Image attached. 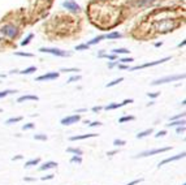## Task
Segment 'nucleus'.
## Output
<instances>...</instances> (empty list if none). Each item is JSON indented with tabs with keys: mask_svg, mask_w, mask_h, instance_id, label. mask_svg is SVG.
Here are the masks:
<instances>
[{
	"mask_svg": "<svg viewBox=\"0 0 186 185\" xmlns=\"http://www.w3.org/2000/svg\"><path fill=\"white\" fill-rule=\"evenodd\" d=\"M176 28H177V22L170 18H163V20H157L155 22V29L159 33H168Z\"/></svg>",
	"mask_w": 186,
	"mask_h": 185,
	"instance_id": "1",
	"label": "nucleus"
},
{
	"mask_svg": "<svg viewBox=\"0 0 186 185\" xmlns=\"http://www.w3.org/2000/svg\"><path fill=\"white\" fill-rule=\"evenodd\" d=\"M0 30L3 31L4 36L8 38V39H14L20 33L18 28H17L16 25H13V23H5V25L0 29Z\"/></svg>",
	"mask_w": 186,
	"mask_h": 185,
	"instance_id": "2",
	"label": "nucleus"
},
{
	"mask_svg": "<svg viewBox=\"0 0 186 185\" xmlns=\"http://www.w3.org/2000/svg\"><path fill=\"white\" fill-rule=\"evenodd\" d=\"M39 51L44 52V54L55 55V56H59V57H69L72 55L68 51H64V50H60V48H53V47H40Z\"/></svg>",
	"mask_w": 186,
	"mask_h": 185,
	"instance_id": "3",
	"label": "nucleus"
},
{
	"mask_svg": "<svg viewBox=\"0 0 186 185\" xmlns=\"http://www.w3.org/2000/svg\"><path fill=\"white\" fill-rule=\"evenodd\" d=\"M185 78V74H172V76H165V77H161L159 80H155L152 82V85H163V83H168V82H174V81H180Z\"/></svg>",
	"mask_w": 186,
	"mask_h": 185,
	"instance_id": "4",
	"label": "nucleus"
},
{
	"mask_svg": "<svg viewBox=\"0 0 186 185\" xmlns=\"http://www.w3.org/2000/svg\"><path fill=\"white\" fill-rule=\"evenodd\" d=\"M170 146H167V147H160V149H151V150H146V151H142L139 153L138 155H135L134 158L138 159V158H146V156H151V155H156V154H161L165 153V151H169L170 150Z\"/></svg>",
	"mask_w": 186,
	"mask_h": 185,
	"instance_id": "5",
	"label": "nucleus"
},
{
	"mask_svg": "<svg viewBox=\"0 0 186 185\" xmlns=\"http://www.w3.org/2000/svg\"><path fill=\"white\" fill-rule=\"evenodd\" d=\"M170 60L169 56L167 57H163L160 60H156V61H151V63H146V64H142V65H137V67H133V68H129V72H133V70H138V69H143V68H148V67H155V65H159L161 63H165Z\"/></svg>",
	"mask_w": 186,
	"mask_h": 185,
	"instance_id": "6",
	"label": "nucleus"
},
{
	"mask_svg": "<svg viewBox=\"0 0 186 185\" xmlns=\"http://www.w3.org/2000/svg\"><path fill=\"white\" fill-rule=\"evenodd\" d=\"M63 7L72 13H79L81 12V7H79L74 0H65V1L63 3Z\"/></svg>",
	"mask_w": 186,
	"mask_h": 185,
	"instance_id": "7",
	"label": "nucleus"
},
{
	"mask_svg": "<svg viewBox=\"0 0 186 185\" xmlns=\"http://www.w3.org/2000/svg\"><path fill=\"white\" fill-rule=\"evenodd\" d=\"M81 120V116L78 113L77 115H70V116H65L61 119V125H72V124H76Z\"/></svg>",
	"mask_w": 186,
	"mask_h": 185,
	"instance_id": "8",
	"label": "nucleus"
},
{
	"mask_svg": "<svg viewBox=\"0 0 186 185\" xmlns=\"http://www.w3.org/2000/svg\"><path fill=\"white\" fill-rule=\"evenodd\" d=\"M59 76H60V73L59 72H48V73H46V74H43V76H39V77L37 78V81L38 82H42V81H52V80L59 78Z\"/></svg>",
	"mask_w": 186,
	"mask_h": 185,
	"instance_id": "9",
	"label": "nucleus"
},
{
	"mask_svg": "<svg viewBox=\"0 0 186 185\" xmlns=\"http://www.w3.org/2000/svg\"><path fill=\"white\" fill-rule=\"evenodd\" d=\"M185 151H182L181 154H177V155H174V156H169V158H167V159H164V160H161L159 163V166L157 167H161V166H164V164H167V163H170V162H174V160H180V159H183L185 158Z\"/></svg>",
	"mask_w": 186,
	"mask_h": 185,
	"instance_id": "10",
	"label": "nucleus"
},
{
	"mask_svg": "<svg viewBox=\"0 0 186 185\" xmlns=\"http://www.w3.org/2000/svg\"><path fill=\"white\" fill-rule=\"evenodd\" d=\"M128 103H133V99H125V100L121 102V103H111V104H107L105 107H103V108L107 109V111H111V109L120 108V107L125 106V104H128Z\"/></svg>",
	"mask_w": 186,
	"mask_h": 185,
	"instance_id": "11",
	"label": "nucleus"
},
{
	"mask_svg": "<svg viewBox=\"0 0 186 185\" xmlns=\"http://www.w3.org/2000/svg\"><path fill=\"white\" fill-rule=\"evenodd\" d=\"M98 133H90V134H81V135H72L69 140L70 141H79V140H86V138H91V137H96Z\"/></svg>",
	"mask_w": 186,
	"mask_h": 185,
	"instance_id": "12",
	"label": "nucleus"
},
{
	"mask_svg": "<svg viewBox=\"0 0 186 185\" xmlns=\"http://www.w3.org/2000/svg\"><path fill=\"white\" fill-rule=\"evenodd\" d=\"M57 167V163L56 162H46L44 164L39 167V171H47V169H51V168H56Z\"/></svg>",
	"mask_w": 186,
	"mask_h": 185,
	"instance_id": "13",
	"label": "nucleus"
},
{
	"mask_svg": "<svg viewBox=\"0 0 186 185\" xmlns=\"http://www.w3.org/2000/svg\"><path fill=\"white\" fill-rule=\"evenodd\" d=\"M38 96L37 95H30V94H27V95H22V96H20L18 99H17V102L18 103H22V102H25V100H38Z\"/></svg>",
	"mask_w": 186,
	"mask_h": 185,
	"instance_id": "14",
	"label": "nucleus"
},
{
	"mask_svg": "<svg viewBox=\"0 0 186 185\" xmlns=\"http://www.w3.org/2000/svg\"><path fill=\"white\" fill-rule=\"evenodd\" d=\"M98 57H105V59H108V60H113V61H115V60L117 59V55H115V54H104L103 51H100L99 54H98Z\"/></svg>",
	"mask_w": 186,
	"mask_h": 185,
	"instance_id": "15",
	"label": "nucleus"
},
{
	"mask_svg": "<svg viewBox=\"0 0 186 185\" xmlns=\"http://www.w3.org/2000/svg\"><path fill=\"white\" fill-rule=\"evenodd\" d=\"M103 39H105V35H98V36H95V38H92L91 41H89L86 44H89V46H94V44H98L99 42H102Z\"/></svg>",
	"mask_w": 186,
	"mask_h": 185,
	"instance_id": "16",
	"label": "nucleus"
},
{
	"mask_svg": "<svg viewBox=\"0 0 186 185\" xmlns=\"http://www.w3.org/2000/svg\"><path fill=\"white\" fill-rule=\"evenodd\" d=\"M181 125H185V119H180V120H173L169 124H167V127H181Z\"/></svg>",
	"mask_w": 186,
	"mask_h": 185,
	"instance_id": "17",
	"label": "nucleus"
},
{
	"mask_svg": "<svg viewBox=\"0 0 186 185\" xmlns=\"http://www.w3.org/2000/svg\"><path fill=\"white\" fill-rule=\"evenodd\" d=\"M154 132V129L152 128H148V129H146V130H143V132H139L138 134H137V138H144V137H147V135H150L151 133Z\"/></svg>",
	"mask_w": 186,
	"mask_h": 185,
	"instance_id": "18",
	"label": "nucleus"
},
{
	"mask_svg": "<svg viewBox=\"0 0 186 185\" xmlns=\"http://www.w3.org/2000/svg\"><path fill=\"white\" fill-rule=\"evenodd\" d=\"M39 162H40L39 158L30 159V160H27L26 163H25V168H29V167H31V166H37V164H39Z\"/></svg>",
	"mask_w": 186,
	"mask_h": 185,
	"instance_id": "19",
	"label": "nucleus"
},
{
	"mask_svg": "<svg viewBox=\"0 0 186 185\" xmlns=\"http://www.w3.org/2000/svg\"><path fill=\"white\" fill-rule=\"evenodd\" d=\"M121 36H122V34L121 33H118V31H112V33L107 34L105 38L107 39H118V38H121Z\"/></svg>",
	"mask_w": 186,
	"mask_h": 185,
	"instance_id": "20",
	"label": "nucleus"
},
{
	"mask_svg": "<svg viewBox=\"0 0 186 185\" xmlns=\"http://www.w3.org/2000/svg\"><path fill=\"white\" fill-rule=\"evenodd\" d=\"M129 50L128 48H115L112 51V54H115V55H128L129 54Z\"/></svg>",
	"mask_w": 186,
	"mask_h": 185,
	"instance_id": "21",
	"label": "nucleus"
},
{
	"mask_svg": "<svg viewBox=\"0 0 186 185\" xmlns=\"http://www.w3.org/2000/svg\"><path fill=\"white\" fill-rule=\"evenodd\" d=\"M66 151H68V153L74 154V155H79V156L82 155V150L81 149H78V147H68L66 149Z\"/></svg>",
	"mask_w": 186,
	"mask_h": 185,
	"instance_id": "22",
	"label": "nucleus"
},
{
	"mask_svg": "<svg viewBox=\"0 0 186 185\" xmlns=\"http://www.w3.org/2000/svg\"><path fill=\"white\" fill-rule=\"evenodd\" d=\"M154 1H156V0H138L135 3V5H138V7H146V5H150Z\"/></svg>",
	"mask_w": 186,
	"mask_h": 185,
	"instance_id": "23",
	"label": "nucleus"
},
{
	"mask_svg": "<svg viewBox=\"0 0 186 185\" xmlns=\"http://www.w3.org/2000/svg\"><path fill=\"white\" fill-rule=\"evenodd\" d=\"M34 72H37V67H29V68H26V69H24V70H21V74H31V73H34Z\"/></svg>",
	"mask_w": 186,
	"mask_h": 185,
	"instance_id": "24",
	"label": "nucleus"
},
{
	"mask_svg": "<svg viewBox=\"0 0 186 185\" xmlns=\"http://www.w3.org/2000/svg\"><path fill=\"white\" fill-rule=\"evenodd\" d=\"M134 119H135V117L131 116V115H129V116H122V117H120L118 122H120V124H124V122H128V121H133Z\"/></svg>",
	"mask_w": 186,
	"mask_h": 185,
	"instance_id": "25",
	"label": "nucleus"
},
{
	"mask_svg": "<svg viewBox=\"0 0 186 185\" xmlns=\"http://www.w3.org/2000/svg\"><path fill=\"white\" fill-rule=\"evenodd\" d=\"M22 120V116H17V117H11V119H8L5 121L7 125H11V124H14V122H18Z\"/></svg>",
	"mask_w": 186,
	"mask_h": 185,
	"instance_id": "26",
	"label": "nucleus"
},
{
	"mask_svg": "<svg viewBox=\"0 0 186 185\" xmlns=\"http://www.w3.org/2000/svg\"><path fill=\"white\" fill-rule=\"evenodd\" d=\"M33 38H34V34H33V33H30L29 35H27L26 38H25L24 41L21 42V46H27V44H29L30 42H31V39H33Z\"/></svg>",
	"mask_w": 186,
	"mask_h": 185,
	"instance_id": "27",
	"label": "nucleus"
},
{
	"mask_svg": "<svg viewBox=\"0 0 186 185\" xmlns=\"http://www.w3.org/2000/svg\"><path fill=\"white\" fill-rule=\"evenodd\" d=\"M134 60L131 59V57H121V59H118V63L120 64H130V63H133Z\"/></svg>",
	"mask_w": 186,
	"mask_h": 185,
	"instance_id": "28",
	"label": "nucleus"
},
{
	"mask_svg": "<svg viewBox=\"0 0 186 185\" xmlns=\"http://www.w3.org/2000/svg\"><path fill=\"white\" fill-rule=\"evenodd\" d=\"M13 93H17L16 90H3L0 91V99L1 98H5L7 95H9V94H13Z\"/></svg>",
	"mask_w": 186,
	"mask_h": 185,
	"instance_id": "29",
	"label": "nucleus"
},
{
	"mask_svg": "<svg viewBox=\"0 0 186 185\" xmlns=\"http://www.w3.org/2000/svg\"><path fill=\"white\" fill-rule=\"evenodd\" d=\"M124 81V78L122 77H120V78H117V80H113L112 82H108L107 83V87H112V86H115V85H117V83H120V82H122Z\"/></svg>",
	"mask_w": 186,
	"mask_h": 185,
	"instance_id": "30",
	"label": "nucleus"
},
{
	"mask_svg": "<svg viewBox=\"0 0 186 185\" xmlns=\"http://www.w3.org/2000/svg\"><path fill=\"white\" fill-rule=\"evenodd\" d=\"M70 163H77V164H81L82 163V158L79 155H74V156H72V159H70Z\"/></svg>",
	"mask_w": 186,
	"mask_h": 185,
	"instance_id": "31",
	"label": "nucleus"
},
{
	"mask_svg": "<svg viewBox=\"0 0 186 185\" xmlns=\"http://www.w3.org/2000/svg\"><path fill=\"white\" fill-rule=\"evenodd\" d=\"M89 44H78V46H76V51H86V50H89Z\"/></svg>",
	"mask_w": 186,
	"mask_h": 185,
	"instance_id": "32",
	"label": "nucleus"
},
{
	"mask_svg": "<svg viewBox=\"0 0 186 185\" xmlns=\"http://www.w3.org/2000/svg\"><path fill=\"white\" fill-rule=\"evenodd\" d=\"M34 138H35V140H38V141H46V140H47V135L39 133V134H34Z\"/></svg>",
	"mask_w": 186,
	"mask_h": 185,
	"instance_id": "33",
	"label": "nucleus"
},
{
	"mask_svg": "<svg viewBox=\"0 0 186 185\" xmlns=\"http://www.w3.org/2000/svg\"><path fill=\"white\" fill-rule=\"evenodd\" d=\"M60 72H64V73H66V72H79V69L78 68H61Z\"/></svg>",
	"mask_w": 186,
	"mask_h": 185,
	"instance_id": "34",
	"label": "nucleus"
},
{
	"mask_svg": "<svg viewBox=\"0 0 186 185\" xmlns=\"http://www.w3.org/2000/svg\"><path fill=\"white\" fill-rule=\"evenodd\" d=\"M14 55H17V56H25V57H33V54H29V52H14Z\"/></svg>",
	"mask_w": 186,
	"mask_h": 185,
	"instance_id": "35",
	"label": "nucleus"
},
{
	"mask_svg": "<svg viewBox=\"0 0 186 185\" xmlns=\"http://www.w3.org/2000/svg\"><path fill=\"white\" fill-rule=\"evenodd\" d=\"M125 143H126V142H125L124 140H118V138H117V140L113 141V146H124Z\"/></svg>",
	"mask_w": 186,
	"mask_h": 185,
	"instance_id": "36",
	"label": "nucleus"
},
{
	"mask_svg": "<svg viewBox=\"0 0 186 185\" xmlns=\"http://www.w3.org/2000/svg\"><path fill=\"white\" fill-rule=\"evenodd\" d=\"M81 80V76H73V77H70L68 80V83H72V82H77V81Z\"/></svg>",
	"mask_w": 186,
	"mask_h": 185,
	"instance_id": "37",
	"label": "nucleus"
},
{
	"mask_svg": "<svg viewBox=\"0 0 186 185\" xmlns=\"http://www.w3.org/2000/svg\"><path fill=\"white\" fill-rule=\"evenodd\" d=\"M34 127H35V125L33 124V122H29V124H25L24 127H22V129H24V130H30V129H33Z\"/></svg>",
	"mask_w": 186,
	"mask_h": 185,
	"instance_id": "38",
	"label": "nucleus"
},
{
	"mask_svg": "<svg viewBox=\"0 0 186 185\" xmlns=\"http://www.w3.org/2000/svg\"><path fill=\"white\" fill-rule=\"evenodd\" d=\"M176 132L180 134V133H183L185 132V125H181V127H176Z\"/></svg>",
	"mask_w": 186,
	"mask_h": 185,
	"instance_id": "39",
	"label": "nucleus"
},
{
	"mask_svg": "<svg viewBox=\"0 0 186 185\" xmlns=\"http://www.w3.org/2000/svg\"><path fill=\"white\" fill-rule=\"evenodd\" d=\"M53 176H55V175L51 173V175H47V176H43L40 180H43V181H46V180H52V179H53Z\"/></svg>",
	"mask_w": 186,
	"mask_h": 185,
	"instance_id": "40",
	"label": "nucleus"
},
{
	"mask_svg": "<svg viewBox=\"0 0 186 185\" xmlns=\"http://www.w3.org/2000/svg\"><path fill=\"white\" fill-rule=\"evenodd\" d=\"M147 95H148L150 96V98H157V96H159L160 95V93H147Z\"/></svg>",
	"mask_w": 186,
	"mask_h": 185,
	"instance_id": "41",
	"label": "nucleus"
},
{
	"mask_svg": "<svg viewBox=\"0 0 186 185\" xmlns=\"http://www.w3.org/2000/svg\"><path fill=\"white\" fill-rule=\"evenodd\" d=\"M142 181V179H137V180H133V181H130V182H128L126 185H135V184H139V182Z\"/></svg>",
	"mask_w": 186,
	"mask_h": 185,
	"instance_id": "42",
	"label": "nucleus"
},
{
	"mask_svg": "<svg viewBox=\"0 0 186 185\" xmlns=\"http://www.w3.org/2000/svg\"><path fill=\"white\" fill-rule=\"evenodd\" d=\"M165 134H167L165 130H160V132H157V134H155V137L159 138V137H163V135H165Z\"/></svg>",
	"mask_w": 186,
	"mask_h": 185,
	"instance_id": "43",
	"label": "nucleus"
},
{
	"mask_svg": "<svg viewBox=\"0 0 186 185\" xmlns=\"http://www.w3.org/2000/svg\"><path fill=\"white\" fill-rule=\"evenodd\" d=\"M102 109H103L102 106H95V107H92V112H99V111H102Z\"/></svg>",
	"mask_w": 186,
	"mask_h": 185,
	"instance_id": "44",
	"label": "nucleus"
},
{
	"mask_svg": "<svg viewBox=\"0 0 186 185\" xmlns=\"http://www.w3.org/2000/svg\"><path fill=\"white\" fill-rule=\"evenodd\" d=\"M117 67L120 68V69H128L129 70V65H126V64H120V63H118Z\"/></svg>",
	"mask_w": 186,
	"mask_h": 185,
	"instance_id": "45",
	"label": "nucleus"
},
{
	"mask_svg": "<svg viewBox=\"0 0 186 185\" xmlns=\"http://www.w3.org/2000/svg\"><path fill=\"white\" fill-rule=\"evenodd\" d=\"M117 64H118V61H112V63H108V68H115Z\"/></svg>",
	"mask_w": 186,
	"mask_h": 185,
	"instance_id": "46",
	"label": "nucleus"
},
{
	"mask_svg": "<svg viewBox=\"0 0 186 185\" xmlns=\"http://www.w3.org/2000/svg\"><path fill=\"white\" fill-rule=\"evenodd\" d=\"M99 125H102V122H99V121H94V122H90V127H99Z\"/></svg>",
	"mask_w": 186,
	"mask_h": 185,
	"instance_id": "47",
	"label": "nucleus"
},
{
	"mask_svg": "<svg viewBox=\"0 0 186 185\" xmlns=\"http://www.w3.org/2000/svg\"><path fill=\"white\" fill-rule=\"evenodd\" d=\"M117 153H118L117 150H112V151H108L107 155H108V156H112V155H115V154H117Z\"/></svg>",
	"mask_w": 186,
	"mask_h": 185,
	"instance_id": "48",
	"label": "nucleus"
},
{
	"mask_svg": "<svg viewBox=\"0 0 186 185\" xmlns=\"http://www.w3.org/2000/svg\"><path fill=\"white\" fill-rule=\"evenodd\" d=\"M4 39H5V36H4V34H3V31L0 30V42H3Z\"/></svg>",
	"mask_w": 186,
	"mask_h": 185,
	"instance_id": "49",
	"label": "nucleus"
},
{
	"mask_svg": "<svg viewBox=\"0 0 186 185\" xmlns=\"http://www.w3.org/2000/svg\"><path fill=\"white\" fill-rule=\"evenodd\" d=\"M24 156L22 155H16V156H13V160H20V159H22Z\"/></svg>",
	"mask_w": 186,
	"mask_h": 185,
	"instance_id": "50",
	"label": "nucleus"
},
{
	"mask_svg": "<svg viewBox=\"0 0 186 185\" xmlns=\"http://www.w3.org/2000/svg\"><path fill=\"white\" fill-rule=\"evenodd\" d=\"M25 181H35V179H34V177H25Z\"/></svg>",
	"mask_w": 186,
	"mask_h": 185,
	"instance_id": "51",
	"label": "nucleus"
},
{
	"mask_svg": "<svg viewBox=\"0 0 186 185\" xmlns=\"http://www.w3.org/2000/svg\"><path fill=\"white\" fill-rule=\"evenodd\" d=\"M87 111V108H79V109H77V113H81V112H86Z\"/></svg>",
	"mask_w": 186,
	"mask_h": 185,
	"instance_id": "52",
	"label": "nucleus"
},
{
	"mask_svg": "<svg viewBox=\"0 0 186 185\" xmlns=\"http://www.w3.org/2000/svg\"><path fill=\"white\" fill-rule=\"evenodd\" d=\"M185 44H186V42H185V41H182L181 43H178V47H180V48H181V47H185Z\"/></svg>",
	"mask_w": 186,
	"mask_h": 185,
	"instance_id": "53",
	"label": "nucleus"
},
{
	"mask_svg": "<svg viewBox=\"0 0 186 185\" xmlns=\"http://www.w3.org/2000/svg\"><path fill=\"white\" fill-rule=\"evenodd\" d=\"M161 46H163L161 42H157V43H155V47H161Z\"/></svg>",
	"mask_w": 186,
	"mask_h": 185,
	"instance_id": "54",
	"label": "nucleus"
},
{
	"mask_svg": "<svg viewBox=\"0 0 186 185\" xmlns=\"http://www.w3.org/2000/svg\"><path fill=\"white\" fill-rule=\"evenodd\" d=\"M0 112H1V108H0Z\"/></svg>",
	"mask_w": 186,
	"mask_h": 185,
	"instance_id": "55",
	"label": "nucleus"
},
{
	"mask_svg": "<svg viewBox=\"0 0 186 185\" xmlns=\"http://www.w3.org/2000/svg\"><path fill=\"white\" fill-rule=\"evenodd\" d=\"M182 185H186V184H182Z\"/></svg>",
	"mask_w": 186,
	"mask_h": 185,
	"instance_id": "56",
	"label": "nucleus"
}]
</instances>
